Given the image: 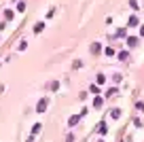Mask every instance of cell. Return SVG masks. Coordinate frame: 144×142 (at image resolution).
<instances>
[{
	"label": "cell",
	"instance_id": "6da1fadb",
	"mask_svg": "<svg viewBox=\"0 0 144 142\" xmlns=\"http://www.w3.org/2000/svg\"><path fill=\"white\" fill-rule=\"evenodd\" d=\"M47 104H49V100H47V98H40L38 104H36V112H45L47 110Z\"/></svg>",
	"mask_w": 144,
	"mask_h": 142
},
{
	"label": "cell",
	"instance_id": "7a4b0ae2",
	"mask_svg": "<svg viewBox=\"0 0 144 142\" xmlns=\"http://www.w3.org/2000/svg\"><path fill=\"white\" fill-rule=\"evenodd\" d=\"M81 117H83L81 112H79V115H74V117H70V121H68V125H76V123L81 121Z\"/></svg>",
	"mask_w": 144,
	"mask_h": 142
},
{
	"label": "cell",
	"instance_id": "3957f363",
	"mask_svg": "<svg viewBox=\"0 0 144 142\" xmlns=\"http://www.w3.org/2000/svg\"><path fill=\"white\" fill-rule=\"evenodd\" d=\"M95 129H98V134H102V136H104V134H106V123H104V121H102V123H98V127H95Z\"/></svg>",
	"mask_w": 144,
	"mask_h": 142
},
{
	"label": "cell",
	"instance_id": "277c9868",
	"mask_svg": "<svg viewBox=\"0 0 144 142\" xmlns=\"http://www.w3.org/2000/svg\"><path fill=\"white\" fill-rule=\"evenodd\" d=\"M136 45H138V38L136 36H129L127 38V47H136Z\"/></svg>",
	"mask_w": 144,
	"mask_h": 142
},
{
	"label": "cell",
	"instance_id": "5b68a950",
	"mask_svg": "<svg viewBox=\"0 0 144 142\" xmlns=\"http://www.w3.org/2000/svg\"><path fill=\"white\" fill-rule=\"evenodd\" d=\"M110 117H112V119H119V117H121V110H119V108H112L110 110Z\"/></svg>",
	"mask_w": 144,
	"mask_h": 142
},
{
	"label": "cell",
	"instance_id": "8992f818",
	"mask_svg": "<svg viewBox=\"0 0 144 142\" xmlns=\"http://www.w3.org/2000/svg\"><path fill=\"white\" fill-rule=\"evenodd\" d=\"M102 104H104V100H102L100 96H98V98L93 100V106H95V108H102Z\"/></svg>",
	"mask_w": 144,
	"mask_h": 142
},
{
	"label": "cell",
	"instance_id": "52a82bcc",
	"mask_svg": "<svg viewBox=\"0 0 144 142\" xmlns=\"http://www.w3.org/2000/svg\"><path fill=\"white\" fill-rule=\"evenodd\" d=\"M43 28H45V23H43V21L36 23V26H34V32H36V34H40V32H43Z\"/></svg>",
	"mask_w": 144,
	"mask_h": 142
},
{
	"label": "cell",
	"instance_id": "ba28073f",
	"mask_svg": "<svg viewBox=\"0 0 144 142\" xmlns=\"http://www.w3.org/2000/svg\"><path fill=\"white\" fill-rule=\"evenodd\" d=\"M100 47H102V45H98V43L91 45V53H93V55H95V53H100Z\"/></svg>",
	"mask_w": 144,
	"mask_h": 142
},
{
	"label": "cell",
	"instance_id": "9c48e42d",
	"mask_svg": "<svg viewBox=\"0 0 144 142\" xmlns=\"http://www.w3.org/2000/svg\"><path fill=\"white\" fill-rule=\"evenodd\" d=\"M95 81H98V85H104V83H106V76L104 74H98V79H95Z\"/></svg>",
	"mask_w": 144,
	"mask_h": 142
},
{
	"label": "cell",
	"instance_id": "30bf717a",
	"mask_svg": "<svg viewBox=\"0 0 144 142\" xmlns=\"http://www.w3.org/2000/svg\"><path fill=\"white\" fill-rule=\"evenodd\" d=\"M17 49H19V51H26V49H28V43H26V40H21V43H19V47H17Z\"/></svg>",
	"mask_w": 144,
	"mask_h": 142
},
{
	"label": "cell",
	"instance_id": "8fae6325",
	"mask_svg": "<svg viewBox=\"0 0 144 142\" xmlns=\"http://www.w3.org/2000/svg\"><path fill=\"white\" fill-rule=\"evenodd\" d=\"M129 26H138V17H136V15L129 17Z\"/></svg>",
	"mask_w": 144,
	"mask_h": 142
},
{
	"label": "cell",
	"instance_id": "7c38bea8",
	"mask_svg": "<svg viewBox=\"0 0 144 142\" xmlns=\"http://www.w3.org/2000/svg\"><path fill=\"white\" fill-rule=\"evenodd\" d=\"M38 132H40V123H36V125L32 127V136H34V134H38Z\"/></svg>",
	"mask_w": 144,
	"mask_h": 142
},
{
	"label": "cell",
	"instance_id": "4fadbf2b",
	"mask_svg": "<svg viewBox=\"0 0 144 142\" xmlns=\"http://www.w3.org/2000/svg\"><path fill=\"white\" fill-rule=\"evenodd\" d=\"M49 87H51V91H55V89H57V87H59V83H57V81H53V83H51V85H49Z\"/></svg>",
	"mask_w": 144,
	"mask_h": 142
},
{
	"label": "cell",
	"instance_id": "5bb4252c",
	"mask_svg": "<svg viewBox=\"0 0 144 142\" xmlns=\"http://www.w3.org/2000/svg\"><path fill=\"white\" fill-rule=\"evenodd\" d=\"M119 60H127V51H121V53H119Z\"/></svg>",
	"mask_w": 144,
	"mask_h": 142
},
{
	"label": "cell",
	"instance_id": "9a60e30c",
	"mask_svg": "<svg viewBox=\"0 0 144 142\" xmlns=\"http://www.w3.org/2000/svg\"><path fill=\"white\" fill-rule=\"evenodd\" d=\"M72 68H81V60H74V62H72Z\"/></svg>",
	"mask_w": 144,
	"mask_h": 142
},
{
	"label": "cell",
	"instance_id": "2e32d148",
	"mask_svg": "<svg viewBox=\"0 0 144 142\" xmlns=\"http://www.w3.org/2000/svg\"><path fill=\"white\" fill-rule=\"evenodd\" d=\"M129 4H131L134 9H138V0H129Z\"/></svg>",
	"mask_w": 144,
	"mask_h": 142
},
{
	"label": "cell",
	"instance_id": "e0dca14e",
	"mask_svg": "<svg viewBox=\"0 0 144 142\" xmlns=\"http://www.w3.org/2000/svg\"><path fill=\"white\" fill-rule=\"evenodd\" d=\"M140 34H142V36H144V26H142V28H140Z\"/></svg>",
	"mask_w": 144,
	"mask_h": 142
},
{
	"label": "cell",
	"instance_id": "ac0fdd59",
	"mask_svg": "<svg viewBox=\"0 0 144 142\" xmlns=\"http://www.w3.org/2000/svg\"><path fill=\"white\" fill-rule=\"evenodd\" d=\"M98 142H104V140H98Z\"/></svg>",
	"mask_w": 144,
	"mask_h": 142
}]
</instances>
